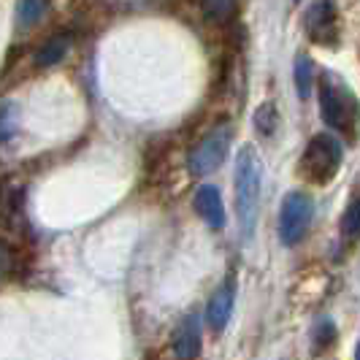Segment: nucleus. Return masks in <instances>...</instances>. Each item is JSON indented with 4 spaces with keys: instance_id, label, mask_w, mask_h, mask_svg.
<instances>
[{
    "instance_id": "18",
    "label": "nucleus",
    "mask_w": 360,
    "mask_h": 360,
    "mask_svg": "<svg viewBox=\"0 0 360 360\" xmlns=\"http://www.w3.org/2000/svg\"><path fill=\"white\" fill-rule=\"evenodd\" d=\"M333 342H336V325L330 320H323L314 330V349H328Z\"/></svg>"
},
{
    "instance_id": "11",
    "label": "nucleus",
    "mask_w": 360,
    "mask_h": 360,
    "mask_svg": "<svg viewBox=\"0 0 360 360\" xmlns=\"http://www.w3.org/2000/svg\"><path fill=\"white\" fill-rule=\"evenodd\" d=\"M292 76H295L298 98H301V101H307L309 95H311V87H314V60H311L309 54H298V57H295Z\"/></svg>"
},
{
    "instance_id": "1",
    "label": "nucleus",
    "mask_w": 360,
    "mask_h": 360,
    "mask_svg": "<svg viewBox=\"0 0 360 360\" xmlns=\"http://www.w3.org/2000/svg\"><path fill=\"white\" fill-rule=\"evenodd\" d=\"M317 95L325 125L344 136L349 144H355L360 136V101L355 98V92L336 73L325 71L317 82Z\"/></svg>"
},
{
    "instance_id": "13",
    "label": "nucleus",
    "mask_w": 360,
    "mask_h": 360,
    "mask_svg": "<svg viewBox=\"0 0 360 360\" xmlns=\"http://www.w3.org/2000/svg\"><path fill=\"white\" fill-rule=\"evenodd\" d=\"M342 236L347 241H355L360 236V198H355L342 214Z\"/></svg>"
},
{
    "instance_id": "3",
    "label": "nucleus",
    "mask_w": 360,
    "mask_h": 360,
    "mask_svg": "<svg viewBox=\"0 0 360 360\" xmlns=\"http://www.w3.org/2000/svg\"><path fill=\"white\" fill-rule=\"evenodd\" d=\"M344 160V149L342 141L333 139L330 133H317L309 139L307 149L301 155V162H298V174L304 176L311 184H328V181L336 179L339 168H342Z\"/></svg>"
},
{
    "instance_id": "15",
    "label": "nucleus",
    "mask_w": 360,
    "mask_h": 360,
    "mask_svg": "<svg viewBox=\"0 0 360 360\" xmlns=\"http://www.w3.org/2000/svg\"><path fill=\"white\" fill-rule=\"evenodd\" d=\"M236 0H203V14L214 22H222L233 14Z\"/></svg>"
},
{
    "instance_id": "8",
    "label": "nucleus",
    "mask_w": 360,
    "mask_h": 360,
    "mask_svg": "<svg viewBox=\"0 0 360 360\" xmlns=\"http://www.w3.org/2000/svg\"><path fill=\"white\" fill-rule=\"evenodd\" d=\"M193 206H195L198 217H203V222L209 228H214V231L225 228V206H222V195H219V190L214 184H200L195 190Z\"/></svg>"
},
{
    "instance_id": "6",
    "label": "nucleus",
    "mask_w": 360,
    "mask_h": 360,
    "mask_svg": "<svg viewBox=\"0 0 360 360\" xmlns=\"http://www.w3.org/2000/svg\"><path fill=\"white\" fill-rule=\"evenodd\" d=\"M307 36L317 46H339V8L333 0H314L304 14Z\"/></svg>"
},
{
    "instance_id": "12",
    "label": "nucleus",
    "mask_w": 360,
    "mask_h": 360,
    "mask_svg": "<svg viewBox=\"0 0 360 360\" xmlns=\"http://www.w3.org/2000/svg\"><path fill=\"white\" fill-rule=\"evenodd\" d=\"M19 198H22L19 190L8 187V184H0V225L11 228V222L19 214Z\"/></svg>"
},
{
    "instance_id": "9",
    "label": "nucleus",
    "mask_w": 360,
    "mask_h": 360,
    "mask_svg": "<svg viewBox=\"0 0 360 360\" xmlns=\"http://www.w3.org/2000/svg\"><path fill=\"white\" fill-rule=\"evenodd\" d=\"M174 352L179 360H195L200 352V325L198 317H184L174 330Z\"/></svg>"
},
{
    "instance_id": "19",
    "label": "nucleus",
    "mask_w": 360,
    "mask_h": 360,
    "mask_svg": "<svg viewBox=\"0 0 360 360\" xmlns=\"http://www.w3.org/2000/svg\"><path fill=\"white\" fill-rule=\"evenodd\" d=\"M14 260H11V247L6 241H0V269H8Z\"/></svg>"
},
{
    "instance_id": "14",
    "label": "nucleus",
    "mask_w": 360,
    "mask_h": 360,
    "mask_svg": "<svg viewBox=\"0 0 360 360\" xmlns=\"http://www.w3.org/2000/svg\"><path fill=\"white\" fill-rule=\"evenodd\" d=\"M276 125H279V117H276L274 103H263V106L255 111V127H257L263 136H274Z\"/></svg>"
},
{
    "instance_id": "5",
    "label": "nucleus",
    "mask_w": 360,
    "mask_h": 360,
    "mask_svg": "<svg viewBox=\"0 0 360 360\" xmlns=\"http://www.w3.org/2000/svg\"><path fill=\"white\" fill-rule=\"evenodd\" d=\"M231 139H233L231 125H219L209 136H203L198 144L193 146L190 158H187L190 174L193 176H209V174H214L217 168L225 162V158H228Z\"/></svg>"
},
{
    "instance_id": "21",
    "label": "nucleus",
    "mask_w": 360,
    "mask_h": 360,
    "mask_svg": "<svg viewBox=\"0 0 360 360\" xmlns=\"http://www.w3.org/2000/svg\"><path fill=\"white\" fill-rule=\"evenodd\" d=\"M292 3H301V0H292Z\"/></svg>"
},
{
    "instance_id": "20",
    "label": "nucleus",
    "mask_w": 360,
    "mask_h": 360,
    "mask_svg": "<svg viewBox=\"0 0 360 360\" xmlns=\"http://www.w3.org/2000/svg\"><path fill=\"white\" fill-rule=\"evenodd\" d=\"M355 360H360V342H358V347H355Z\"/></svg>"
},
{
    "instance_id": "16",
    "label": "nucleus",
    "mask_w": 360,
    "mask_h": 360,
    "mask_svg": "<svg viewBox=\"0 0 360 360\" xmlns=\"http://www.w3.org/2000/svg\"><path fill=\"white\" fill-rule=\"evenodd\" d=\"M46 8V0H22L19 3V22L22 25H36Z\"/></svg>"
},
{
    "instance_id": "17",
    "label": "nucleus",
    "mask_w": 360,
    "mask_h": 360,
    "mask_svg": "<svg viewBox=\"0 0 360 360\" xmlns=\"http://www.w3.org/2000/svg\"><path fill=\"white\" fill-rule=\"evenodd\" d=\"M17 130V114H14V106L11 103H3L0 106V141H8Z\"/></svg>"
},
{
    "instance_id": "7",
    "label": "nucleus",
    "mask_w": 360,
    "mask_h": 360,
    "mask_svg": "<svg viewBox=\"0 0 360 360\" xmlns=\"http://www.w3.org/2000/svg\"><path fill=\"white\" fill-rule=\"evenodd\" d=\"M236 307V274H228L206 304V323L212 330H225Z\"/></svg>"
},
{
    "instance_id": "10",
    "label": "nucleus",
    "mask_w": 360,
    "mask_h": 360,
    "mask_svg": "<svg viewBox=\"0 0 360 360\" xmlns=\"http://www.w3.org/2000/svg\"><path fill=\"white\" fill-rule=\"evenodd\" d=\"M71 49V36H65V33H60V36L49 38L36 54V65H44V68H49V65H57L65 52Z\"/></svg>"
},
{
    "instance_id": "2",
    "label": "nucleus",
    "mask_w": 360,
    "mask_h": 360,
    "mask_svg": "<svg viewBox=\"0 0 360 360\" xmlns=\"http://www.w3.org/2000/svg\"><path fill=\"white\" fill-rule=\"evenodd\" d=\"M236 214H238V225L241 233L252 236L255 222H257V212H260V190H263V160L257 155L252 144L241 146L238 158H236Z\"/></svg>"
},
{
    "instance_id": "4",
    "label": "nucleus",
    "mask_w": 360,
    "mask_h": 360,
    "mask_svg": "<svg viewBox=\"0 0 360 360\" xmlns=\"http://www.w3.org/2000/svg\"><path fill=\"white\" fill-rule=\"evenodd\" d=\"M311 219H314V200L307 193H288L282 200V209H279V238L295 247L298 241H304V236L311 228Z\"/></svg>"
}]
</instances>
